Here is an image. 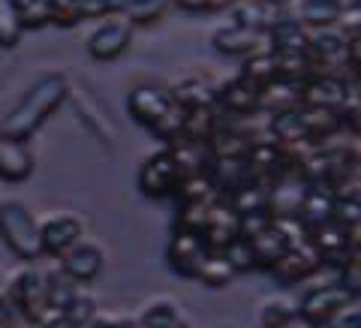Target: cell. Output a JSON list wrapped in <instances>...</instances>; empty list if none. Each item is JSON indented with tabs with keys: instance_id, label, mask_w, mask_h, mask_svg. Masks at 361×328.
I'll return each mask as SVG.
<instances>
[{
	"instance_id": "cell-4",
	"label": "cell",
	"mask_w": 361,
	"mask_h": 328,
	"mask_svg": "<svg viewBox=\"0 0 361 328\" xmlns=\"http://www.w3.org/2000/svg\"><path fill=\"white\" fill-rule=\"evenodd\" d=\"M187 172V166L180 163V157L175 148H163V151H157L151 154L148 160L142 163L139 169V190L145 196H151V199H166V196H175V190L178 184L184 181Z\"/></svg>"
},
{
	"instance_id": "cell-28",
	"label": "cell",
	"mask_w": 361,
	"mask_h": 328,
	"mask_svg": "<svg viewBox=\"0 0 361 328\" xmlns=\"http://www.w3.org/2000/svg\"><path fill=\"white\" fill-rule=\"evenodd\" d=\"M295 301H289V298H268L259 304V310H256V320H259V328H280L289 316H295Z\"/></svg>"
},
{
	"instance_id": "cell-3",
	"label": "cell",
	"mask_w": 361,
	"mask_h": 328,
	"mask_svg": "<svg viewBox=\"0 0 361 328\" xmlns=\"http://www.w3.org/2000/svg\"><path fill=\"white\" fill-rule=\"evenodd\" d=\"M6 301L13 304L16 316H25L27 322L37 325L42 320V313L49 310V301H45V277L39 268H33L30 262H25L6 284Z\"/></svg>"
},
{
	"instance_id": "cell-36",
	"label": "cell",
	"mask_w": 361,
	"mask_h": 328,
	"mask_svg": "<svg viewBox=\"0 0 361 328\" xmlns=\"http://www.w3.org/2000/svg\"><path fill=\"white\" fill-rule=\"evenodd\" d=\"M322 328H361V301H349Z\"/></svg>"
},
{
	"instance_id": "cell-26",
	"label": "cell",
	"mask_w": 361,
	"mask_h": 328,
	"mask_svg": "<svg viewBox=\"0 0 361 328\" xmlns=\"http://www.w3.org/2000/svg\"><path fill=\"white\" fill-rule=\"evenodd\" d=\"M241 78H247V82L256 85V87L268 85L271 78H277V58L268 49L256 51V54H247L244 66H241Z\"/></svg>"
},
{
	"instance_id": "cell-22",
	"label": "cell",
	"mask_w": 361,
	"mask_h": 328,
	"mask_svg": "<svg viewBox=\"0 0 361 328\" xmlns=\"http://www.w3.org/2000/svg\"><path fill=\"white\" fill-rule=\"evenodd\" d=\"M301 106V82H289V78H271L268 85L259 87V109L286 111Z\"/></svg>"
},
{
	"instance_id": "cell-23",
	"label": "cell",
	"mask_w": 361,
	"mask_h": 328,
	"mask_svg": "<svg viewBox=\"0 0 361 328\" xmlns=\"http://www.w3.org/2000/svg\"><path fill=\"white\" fill-rule=\"evenodd\" d=\"M45 277V301L51 310H66L75 301V296L82 292V284H75L70 274H63L61 268L54 271H42Z\"/></svg>"
},
{
	"instance_id": "cell-15",
	"label": "cell",
	"mask_w": 361,
	"mask_h": 328,
	"mask_svg": "<svg viewBox=\"0 0 361 328\" xmlns=\"http://www.w3.org/2000/svg\"><path fill=\"white\" fill-rule=\"evenodd\" d=\"M214 109L229 118H250L253 111H259V87L241 75L232 78L229 85L214 90Z\"/></svg>"
},
{
	"instance_id": "cell-17",
	"label": "cell",
	"mask_w": 361,
	"mask_h": 328,
	"mask_svg": "<svg viewBox=\"0 0 361 328\" xmlns=\"http://www.w3.org/2000/svg\"><path fill=\"white\" fill-rule=\"evenodd\" d=\"M283 13H286V6L277 4V0H229L232 25L250 28L259 33H265L271 21L280 18Z\"/></svg>"
},
{
	"instance_id": "cell-33",
	"label": "cell",
	"mask_w": 361,
	"mask_h": 328,
	"mask_svg": "<svg viewBox=\"0 0 361 328\" xmlns=\"http://www.w3.org/2000/svg\"><path fill=\"white\" fill-rule=\"evenodd\" d=\"M123 4L127 0H78V9L82 18H111L123 13Z\"/></svg>"
},
{
	"instance_id": "cell-37",
	"label": "cell",
	"mask_w": 361,
	"mask_h": 328,
	"mask_svg": "<svg viewBox=\"0 0 361 328\" xmlns=\"http://www.w3.org/2000/svg\"><path fill=\"white\" fill-rule=\"evenodd\" d=\"M85 328H142L135 316H127V313H103L97 310L94 320H90Z\"/></svg>"
},
{
	"instance_id": "cell-27",
	"label": "cell",
	"mask_w": 361,
	"mask_h": 328,
	"mask_svg": "<svg viewBox=\"0 0 361 328\" xmlns=\"http://www.w3.org/2000/svg\"><path fill=\"white\" fill-rule=\"evenodd\" d=\"M169 4H172V0H127L121 16L127 18L133 28H135V25H151V21H157V18L166 16Z\"/></svg>"
},
{
	"instance_id": "cell-7",
	"label": "cell",
	"mask_w": 361,
	"mask_h": 328,
	"mask_svg": "<svg viewBox=\"0 0 361 328\" xmlns=\"http://www.w3.org/2000/svg\"><path fill=\"white\" fill-rule=\"evenodd\" d=\"M208 253H211V247L205 244V238H202V232L178 229L175 226L172 238H169V247H166V262L178 277H196V271L202 262H205Z\"/></svg>"
},
{
	"instance_id": "cell-2",
	"label": "cell",
	"mask_w": 361,
	"mask_h": 328,
	"mask_svg": "<svg viewBox=\"0 0 361 328\" xmlns=\"http://www.w3.org/2000/svg\"><path fill=\"white\" fill-rule=\"evenodd\" d=\"M0 238L21 262H37L42 256L39 244V220L21 202H4L0 205Z\"/></svg>"
},
{
	"instance_id": "cell-31",
	"label": "cell",
	"mask_w": 361,
	"mask_h": 328,
	"mask_svg": "<svg viewBox=\"0 0 361 328\" xmlns=\"http://www.w3.org/2000/svg\"><path fill=\"white\" fill-rule=\"evenodd\" d=\"M331 220L346 226V229L358 232V223H361V196H334Z\"/></svg>"
},
{
	"instance_id": "cell-29",
	"label": "cell",
	"mask_w": 361,
	"mask_h": 328,
	"mask_svg": "<svg viewBox=\"0 0 361 328\" xmlns=\"http://www.w3.org/2000/svg\"><path fill=\"white\" fill-rule=\"evenodd\" d=\"M21 30H25V25H21L16 0H0V45L13 49L21 40Z\"/></svg>"
},
{
	"instance_id": "cell-35",
	"label": "cell",
	"mask_w": 361,
	"mask_h": 328,
	"mask_svg": "<svg viewBox=\"0 0 361 328\" xmlns=\"http://www.w3.org/2000/svg\"><path fill=\"white\" fill-rule=\"evenodd\" d=\"M63 313L70 316V320H73L78 328H85L90 320H94V313H97V301L90 298L87 292L82 289V292H78V296H75V301H73V304H70V308H66Z\"/></svg>"
},
{
	"instance_id": "cell-30",
	"label": "cell",
	"mask_w": 361,
	"mask_h": 328,
	"mask_svg": "<svg viewBox=\"0 0 361 328\" xmlns=\"http://www.w3.org/2000/svg\"><path fill=\"white\" fill-rule=\"evenodd\" d=\"M220 253L226 256V262L235 268V274H244V271H253L256 268L253 247H250V241H247V238H235L232 244H226Z\"/></svg>"
},
{
	"instance_id": "cell-20",
	"label": "cell",
	"mask_w": 361,
	"mask_h": 328,
	"mask_svg": "<svg viewBox=\"0 0 361 328\" xmlns=\"http://www.w3.org/2000/svg\"><path fill=\"white\" fill-rule=\"evenodd\" d=\"M142 328H187V320H184V308L169 298V296H157L151 301L142 304V310L135 313Z\"/></svg>"
},
{
	"instance_id": "cell-10",
	"label": "cell",
	"mask_w": 361,
	"mask_h": 328,
	"mask_svg": "<svg viewBox=\"0 0 361 328\" xmlns=\"http://www.w3.org/2000/svg\"><path fill=\"white\" fill-rule=\"evenodd\" d=\"M130 40H133V25L123 16H111L103 25H97V30H90L87 54L97 61H115L127 51Z\"/></svg>"
},
{
	"instance_id": "cell-25",
	"label": "cell",
	"mask_w": 361,
	"mask_h": 328,
	"mask_svg": "<svg viewBox=\"0 0 361 328\" xmlns=\"http://www.w3.org/2000/svg\"><path fill=\"white\" fill-rule=\"evenodd\" d=\"M235 277H238V274H235V268L226 262V256H223L220 250H211V253L205 256V262H202L199 271H196V280H199V284H205V286H211V289L229 286Z\"/></svg>"
},
{
	"instance_id": "cell-32",
	"label": "cell",
	"mask_w": 361,
	"mask_h": 328,
	"mask_svg": "<svg viewBox=\"0 0 361 328\" xmlns=\"http://www.w3.org/2000/svg\"><path fill=\"white\" fill-rule=\"evenodd\" d=\"M16 6H18V16L25 28H42L51 21L49 0H16Z\"/></svg>"
},
{
	"instance_id": "cell-21",
	"label": "cell",
	"mask_w": 361,
	"mask_h": 328,
	"mask_svg": "<svg viewBox=\"0 0 361 328\" xmlns=\"http://www.w3.org/2000/svg\"><path fill=\"white\" fill-rule=\"evenodd\" d=\"M349 6H355V0H298L295 18L304 28H331Z\"/></svg>"
},
{
	"instance_id": "cell-14",
	"label": "cell",
	"mask_w": 361,
	"mask_h": 328,
	"mask_svg": "<svg viewBox=\"0 0 361 328\" xmlns=\"http://www.w3.org/2000/svg\"><path fill=\"white\" fill-rule=\"evenodd\" d=\"M202 238L211 250H223L226 244H232L235 238H241V223H238V214L229 205L226 199H214L208 205V217L205 226H202Z\"/></svg>"
},
{
	"instance_id": "cell-1",
	"label": "cell",
	"mask_w": 361,
	"mask_h": 328,
	"mask_svg": "<svg viewBox=\"0 0 361 328\" xmlns=\"http://www.w3.org/2000/svg\"><path fill=\"white\" fill-rule=\"evenodd\" d=\"M70 97V82L61 73H49L37 78L27 94L13 106V111L0 123V135L16 142H30L33 135L42 130V123L49 121L54 111L63 106V99Z\"/></svg>"
},
{
	"instance_id": "cell-40",
	"label": "cell",
	"mask_w": 361,
	"mask_h": 328,
	"mask_svg": "<svg viewBox=\"0 0 361 328\" xmlns=\"http://www.w3.org/2000/svg\"><path fill=\"white\" fill-rule=\"evenodd\" d=\"M16 320V310H13V304L6 301V296L0 292V328H9Z\"/></svg>"
},
{
	"instance_id": "cell-19",
	"label": "cell",
	"mask_w": 361,
	"mask_h": 328,
	"mask_svg": "<svg viewBox=\"0 0 361 328\" xmlns=\"http://www.w3.org/2000/svg\"><path fill=\"white\" fill-rule=\"evenodd\" d=\"M33 175V151L27 148V142L4 139L0 135V178L9 184L27 181Z\"/></svg>"
},
{
	"instance_id": "cell-5",
	"label": "cell",
	"mask_w": 361,
	"mask_h": 328,
	"mask_svg": "<svg viewBox=\"0 0 361 328\" xmlns=\"http://www.w3.org/2000/svg\"><path fill=\"white\" fill-rule=\"evenodd\" d=\"M358 296L353 289H346L341 280H322V284H313L304 296L295 301V310L301 320H307L310 325L322 328L331 316L343 308V304L355 301Z\"/></svg>"
},
{
	"instance_id": "cell-41",
	"label": "cell",
	"mask_w": 361,
	"mask_h": 328,
	"mask_svg": "<svg viewBox=\"0 0 361 328\" xmlns=\"http://www.w3.org/2000/svg\"><path fill=\"white\" fill-rule=\"evenodd\" d=\"M280 328H316V325H310L307 320H301V316L295 313V316H289V320H286L283 325H280Z\"/></svg>"
},
{
	"instance_id": "cell-24",
	"label": "cell",
	"mask_w": 361,
	"mask_h": 328,
	"mask_svg": "<svg viewBox=\"0 0 361 328\" xmlns=\"http://www.w3.org/2000/svg\"><path fill=\"white\" fill-rule=\"evenodd\" d=\"M172 99L180 109H187V111L211 109L214 106V90L202 82V78H184L180 85L172 87Z\"/></svg>"
},
{
	"instance_id": "cell-38",
	"label": "cell",
	"mask_w": 361,
	"mask_h": 328,
	"mask_svg": "<svg viewBox=\"0 0 361 328\" xmlns=\"http://www.w3.org/2000/svg\"><path fill=\"white\" fill-rule=\"evenodd\" d=\"M37 325H39V328H78L63 310H51V308L42 313V320H39Z\"/></svg>"
},
{
	"instance_id": "cell-18",
	"label": "cell",
	"mask_w": 361,
	"mask_h": 328,
	"mask_svg": "<svg viewBox=\"0 0 361 328\" xmlns=\"http://www.w3.org/2000/svg\"><path fill=\"white\" fill-rule=\"evenodd\" d=\"M214 49L220 54H229V58H247V54H256L265 49V33L241 28V25H226L211 37Z\"/></svg>"
},
{
	"instance_id": "cell-39",
	"label": "cell",
	"mask_w": 361,
	"mask_h": 328,
	"mask_svg": "<svg viewBox=\"0 0 361 328\" xmlns=\"http://www.w3.org/2000/svg\"><path fill=\"white\" fill-rule=\"evenodd\" d=\"M180 9H190V13H205V9H214L220 0H172Z\"/></svg>"
},
{
	"instance_id": "cell-8",
	"label": "cell",
	"mask_w": 361,
	"mask_h": 328,
	"mask_svg": "<svg viewBox=\"0 0 361 328\" xmlns=\"http://www.w3.org/2000/svg\"><path fill=\"white\" fill-rule=\"evenodd\" d=\"M85 238V220L73 211H54L39 220V244L42 256H61L63 250Z\"/></svg>"
},
{
	"instance_id": "cell-34",
	"label": "cell",
	"mask_w": 361,
	"mask_h": 328,
	"mask_svg": "<svg viewBox=\"0 0 361 328\" xmlns=\"http://www.w3.org/2000/svg\"><path fill=\"white\" fill-rule=\"evenodd\" d=\"M49 13L51 21L61 28H70L82 21V9H78V0H49Z\"/></svg>"
},
{
	"instance_id": "cell-11",
	"label": "cell",
	"mask_w": 361,
	"mask_h": 328,
	"mask_svg": "<svg viewBox=\"0 0 361 328\" xmlns=\"http://www.w3.org/2000/svg\"><path fill=\"white\" fill-rule=\"evenodd\" d=\"M316 271H319V256H316V250L307 241H301L295 247H289V250L268 268V274L274 277V284H280V286H295V284L310 280Z\"/></svg>"
},
{
	"instance_id": "cell-6",
	"label": "cell",
	"mask_w": 361,
	"mask_h": 328,
	"mask_svg": "<svg viewBox=\"0 0 361 328\" xmlns=\"http://www.w3.org/2000/svg\"><path fill=\"white\" fill-rule=\"evenodd\" d=\"M353 99V87L343 75L329 73V70H313L301 82V106L325 109V111H343Z\"/></svg>"
},
{
	"instance_id": "cell-9",
	"label": "cell",
	"mask_w": 361,
	"mask_h": 328,
	"mask_svg": "<svg viewBox=\"0 0 361 328\" xmlns=\"http://www.w3.org/2000/svg\"><path fill=\"white\" fill-rule=\"evenodd\" d=\"M58 268L63 271V274H70L75 284H82V286L90 284V280H97L99 274H103V268H106L103 244L78 238L70 250H63L58 256Z\"/></svg>"
},
{
	"instance_id": "cell-13",
	"label": "cell",
	"mask_w": 361,
	"mask_h": 328,
	"mask_svg": "<svg viewBox=\"0 0 361 328\" xmlns=\"http://www.w3.org/2000/svg\"><path fill=\"white\" fill-rule=\"evenodd\" d=\"M172 90L169 87H160V85H139L130 90L127 97V111L135 123H142V127H154L157 121H160L169 109H172Z\"/></svg>"
},
{
	"instance_id": "cell-16",
	"label": "cell",
	"mask_w": 361,
	"mask_h": 328,
	"mask_svg": "<svg viewBox=\"0 0 361 328\" xmlns=\"http://www.w3.org/2000/svg\"><path fill=\"white\" fill-rule=\"evenodd\" d=\"M265 42L271 54H307V28L292 13H283L268 25Z\"/></svg>"
},
{
	"instance_id": "cell-12",
	"label": "cell",
	"mask_w": 361,
	"mask_h": 328,
	"mask_svg": "<svg viewBox=\"0 0 361 328\" xmlns=\"http://www.w3.org/2000/svg\"><path fill=\"white\" fill-rule=\"evenodd\" d=\"M307 190H310V184L298 172H289L283 178L271 181L268 184V214L274 220H295Z\"/></svg>"
}]
</instances>
